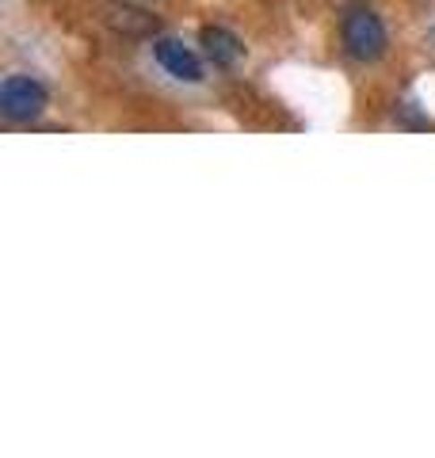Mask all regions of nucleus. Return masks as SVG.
<instances>
[{
    "mask_svg": "<svg viewBox=\"0 0 435 458\" xmlns=\"http://www.w3.org/2000/svg\"><path fill=\"white\" fill-rule=\"evenodd\" d=\"M340 38L344 50L355 57V62H379L389 47L386 23L379 20V12L367 4H347L340 16Z\"/></svg>",
    "mask_w": 435,
    "mask_h": 458,
    "instance_id": "f257e3e1",
    "label": "nucleus"
},
{
    "mask_svg": "<svg viewBox=\"0 0 435 458\" xmlns=\"http://www.w3.org/2000/svg\"><path fill=\"white\" fill-rule=\"evenodd\" d=\"M42 107H47V89L35 77H4V84H0V114L8 123H31L42 114Z\"/></svg>",
    "mask_w": 435,
    "mask_h": 458,
    "instance_id": "f03ea898",
    "label": "nucleus"
},
{
    "mask_svg": "<svg viewBox=\"0 0 435 458\" xmlns=\"http://www.w3.org/2000/svg\"><path fill=\"white\" fill-rule=\"evenodd\" d=\"M99 20H104L107 31H115L119 38H153L161 31V20H157L149 8L134 4V0H104Z\"/></svg>",
    "mask_w": 435,
    "mask_h": 458,
    "instance_id": "7ed1b4c3",
    "label": "nucleus"
},
{
    "mask_svg": "<svg viewBox=\"0 0 435 458\" xmlns=\"http://www.w3.org/2000/svg\"><path fill=\"white\" fill-rule=\"evenodd\" d=\"M153 54H157V62H161V69H165L168 77H176L183 84H199L202 81V62L183 47V42H176V38H157Z\"/></svg>",
    "mask_w": 435,
    "mask_h": 458,
    "instance_id": "20e7f679",
    "label": "nucleus"
},
{
    "mask_svg": "<svg viewBox=\"0 0 435 458\" xmlns=\"http://www.w3.org/2000/svg\"><path fill=\"white\" fill-rule=\"evenodd\" d=\"M199 47H202V54H207L214 65H222V69L237 65L244 57V42L229 31V27H218V23L202 27V31H199Z\"/></svg>",
    "mask_w": 435,
    "mask_h": 458,
    "instance_id": "39448f33",
    "label": "nucleus"
},
{
    "mask_svg": "<svg viewBox=\"0 0 435 458\" xmlns=\"http://www.w3.org/2000/svg\"><path fill=\"white\" fill-rule=\"evenodd\" d=\"M145 4H153V0H145Z\"/></svg>",
    "mask_w": 435,
    "mask_h": 458,
    "instance_id": "423d86ee",
    "label": "nucleus"
}]
</instances>
